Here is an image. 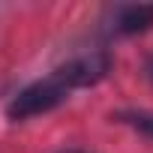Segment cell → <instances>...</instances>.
<instances>
[{"mask_svg": "<svg viewBox=\"0 0 153 153\" xmlns=\"http://www.w3.org/2000/svg\"><path fill=\"white\" fill-rule=\"evenodd\" d=\"M105 72H108V57H105V54L75 57V60H69L66 66L54 69L51 75H45V78L27 84L24 90H18V93L12 96V102L6 105V114H9L12 120H27V117L45 114V111L57 108L60 102H66L72 90L99 81Z\"/></svg>", "mask_w": 153, "mask_h": 153, "instance_id": "cell-1", "label": "cell"}, {"mask_svg": "<svg viewBox=\"0 0 153 153\" xmlns=\"http://www.w3.org/2000/svg\"><path fill=\"white\" fill-rule=\"evenodd\" d=\"M153 24V6H120L114 12V30L117 33H138Z\"/></svg>", "mask_w": 153, "mask_h": 153, "instance_id": "cell-2", "label": "cell"}, {"mask_svg": "<svg viewBox=\"0 0 153 153\" xmlns=\"http://www.w3.org/2000/svg\"><path fill=\"white\" fill-rule=\"evenodd\" d=\"M129 123H132V126H138V129L153 132V117H150V114H141V111H138V114H129Z\"/></svg>", "mask_w": 153, "mask_h": 153, "instance_id": "cell-3", "label": "cell"}, {"mask_svg": "<svg viewBox=\"0 0 153 153\" xmlns=\"http://www.w3.org/2000/svg\"><path fill=\"white\" fill-rule=\"evenodd\" d=\"M60 153H87V150H60Z\"/></svg>", "mask_w": 153, "mask_h": 153, "instance_id": "cell-4", "label": "cell"}]
</instances>
